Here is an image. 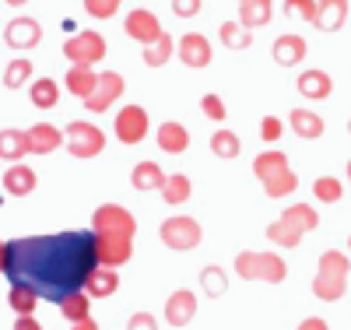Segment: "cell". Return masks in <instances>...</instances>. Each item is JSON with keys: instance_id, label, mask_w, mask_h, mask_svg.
<instances>
[{"instance_id": "6da1fadb", "label": "cell", "mask_w": 351, "mask_h": 330, "mask_svg": "<svg viewBox=\"0 0 351 330\" xmlns=\"http://www.w3.org/2000/svg\"><path fill=\"white\" fill-rule=\"evenodd\" d=\"M99 267L95 232H53V235H25L8 243V271L11 285L32 288L39 298L64 303L71 292H81L88 274Z\"/></svg>"}, {"instance_id": "7a4b0ae2", "label": "cell", "mask_w": 351, "mask_h": 330, "mask_svg": "<svg viewBox=\"0 0 351 330\" xmlns=\"http://www.w3.org/2000/svg\"><path fill=\"white\" fill-rule=\"evenodd\" d=\"M253 172L263 183L267 197H288L299 190V176L288 169V155L285 152H263L253 158Z\"/></svg>"}, {"instance_id": "3957f363", "label": "cell", "mask_w": 351, "mask_h": 330, "mask_svg": "<svg viewBox=\"0 0 351 330\" xmlns=\"http://www.w3.org/2000/svg\"><path fill=\"white\" fill-rule=\"evenodd\" d=\"M236 274L243 281H271V285H281L288 278V263L278 257V253H239L236 257Z\"/></svg>"}, {"instance_id": "277c9868", "label": "cell", "mask_w": 351, "mask_h": 330, "mask_svg": "<svg viewBox=\"0 0 351 330\" xmlns=\"http://www.w3.org/2000/svg\"><path fill=\"white\" fill-rule=\"evenodd\" d=\"M158 235H162V243H165L169 250H176V253H186V250H197V246H200L204 228H200V222H197V218L176 215V218H165V222H162Z\"/></svg>"}, {"instance_id": "5b68a950", "label": "cell", "mask_w": 351, "mask_h": 330, "mask_svg": "<svg viewBox=\"0 0 351 330\" xmlns=\"http://www.w3.org/2000/svg\"><path fill=\"white\" fill-rule=\"evenodd\" d=\"M64 144L74 158H95L106 148V134L95 123H84V119H74V123L64 130Z\"/></svg>"}, {"instance_id": "8992f818", "label": "cell", "mask_w": 351, "mask_h": 330, "mask_svg": "<svg viewBox=\"0 0 351 330\" xmlns=\"http://www.w3.org/2000/svg\"><path fill=\"white\" fill-rule=\"evenodd\" d=\"M64 53L71 60V67H95L99 60L106 56V39L88 28V32H77V36H71L64 43Z\"/></svg>"}, {"instance_id": "52a82bcc", "label": "cell", "mask_w": 351, "mask_h": 330, "mask_svg": "<svg viewBox=\"0 0 351 330\" xmlns=\"http://www.w3.org/2000/svg\"><path fill=\"white\" fill-rule=\"evenodd\" d=\"M92 232H109V235L134 239L137 235V222H134V215L127 211V207L102 204V207H95V215H92Z\"/></svg>"}, {"instance_id": "ba28073f", "label": "cell", "mask_w": 351, "mask_h": 330, "mask_svg": "<svg viewBox=\"0 0 351 330\" xmlns=\"http://www.w3.org/2000/svg\"><path fill=\"white\" fill-rule=\"evenodd\" d=\"M134 253V239L127 235H109V232H95V257L99 267H123Z\"/></svg>"}, {"instance_id": "9c48e42d", "label": "cell", "mask_w": 351, "mask_h": 330, "mask_svg": "<svg viewBox=\"0 0 351 330\" xmlns=\"http://www.w3.org/2000/svg\"><path fill=\"white\" fill-rule=\"evenodd\" d=\"M144 134H148V113L141 106H127L116 113V137L123 144H141Z\"/></svg>"}, {"instance_id": "30bf717a", "label": "cell", "mask_w": 351, "mask_h": 330, "mask_svg": "<svg viewBox=\"0 0 351 330\" xmlns=\"http://www.w3.org/2000/svg\"><path fill=\"white\" fill-rule=\"evenodd\" d=\"M123 32L130 36V39H137V43H144V46H152L155 39H162L165 32H162V21L152 14V11H130L127 14V21H123Z\"/></svg>"}, {"instance_id": "8fae6325", "label": "cell", "mask_w": 351, "mask_h": 330, "mask_svg": "<svg viewBox=\"0 0 351 330\" xmlns=\"http://www.w3.org/2000/svg\"><path fill=\"white\" fill-rule=\"evenodd\" d=\"M39 39H43V28H39L36 18H11L8 28H4V43L11 49H21V53L39 46Z\"/></svg>"}, {"instance_id": "7c38bea8", "label": "cell", "mask_w": 351, "mask_h": 330, "mask_svg": "<svg viewBox=\"0 0 351 330\" xmlns=\"http://www.w3.org/2000/svg\"><path fill=\"white\" fill-rule=\"evenodd\" d=\"M176 53H180V60L186 67H193V71H200V67H208L211 64V43H208V36H200V32H186L180 43H176Z\"/></svg>"}, {"instance_id": "4fadbf2b", "label": "cell", "mask_w": 351, "mask_h": 330, "mask_svg": "<svg viewBox=\"0 0 351 330\" xmlns=\"http://www.w3.org/2000/svg\"><path fill=\"white\" fill-rule=\"evenodd\" d=\"M197 316V295L190 288H176L165 298V323L169 327H186Z\"/></svg>"}, {"instance_id": "5bb4252c", "label": "cell", "mask_w": 351, "mask_h": 330, "mask_svg": "<svg viewBox=\"0 0 351 330\" xmlns=\"http://www.w3.org/2000/svg\"><path fill=\"white\" fill-rule=\"evenodd\" d=\"M120 95H123V78L116 71H106V74H99L95 92H92V99H88L84 106H88V113H106Z\"/></svg>"}, {"instance_id": "9a60e30c", "label": "cell", "mask_w": 351, "mask_h": 330, "mask_svg": "<svg viewBox=\"0 0 351 330\" xmlns=\"http://www.w3.org/2000/svg\"><path fill=\"white\" fill-rule=\"evenodd\" d=\"M348 21V0H316V28L319 32H337Z\"/></svg>"}, {"instance_id": "2e32d148", "label": "cell", "mask_w": 351, "mask_h": 330, "mask_svg": "<svg viewBox=\"0 0 351 330\" xmlns=\"http://www.w3.org/2000/svg\"><path fill=\"white\" fill-rule=\"evenodd\" d=\"M64 144V130H56L49 123H36L28 127V155H49Z\"/></svg>"}, {"instance_id": "e0dca14e", "label": "cell", "mask_w": 351, "mask_h": 330, "mask_svg": "<svg viewBox=\"0 0 351 330\" xmlns=\"http://www.w3.org/2000/svg\"><path fill=\"white\" fill-rule=\"evenodd\" d=\"M348 292V274H330V271H316L313 278V295L319 303H341Z\"/></svg>"}, {"instance_id": "ac0fdd59", "label": "cell", "mask_w": 351, "mask_h": 330, "mask_svg": "<svg viewBox=\"0 0 351 330\" xmlns=\"http://www.w3.org/2000/svg\"><path fill=\"white\" fill-rule=\"evenodd\" d=\"M158 148L165 155H183L186 148H190V130L183 127V123H176V119H169V123H162L158 127Z\"/></svg>"}, {"instance_id": "d6986e66", "label": "cell", "mask_w": 351, "mask_h": 330, "mask_svg": "<svg viewBox=\"0 0 351 330\" xmlns=\"http://www.w3.org/2000/svg\"><path fill=\"white\" fill-rule=\"evenodd\" d=\"M271 56H274V64H281V67H295L299 60L306 56V39L295 36V32H288V36H281L271 46Z\"/></svg>"}, {"instance_id": "ffe728a7", "label": "cell", "mask_w": 351, "mask_h": 330, "mask_svg": "<svg viewBox=\"0 0 351 330\" xmlns=\"http://www.w3.org/2000/svg\"><path fill=\"white\" fill-rule=\"evenodd\" d=\"M116 288H120L116 267H95V271L88 274V281H84L88 298H109V295H116Z\"/></svg>"}, {"instance_id": "44dd1931", "label": "cell", "mask_w": 351, "mask_h": 330, "mask_svg": "<svg viewBox=\"0 0 351 330\" xmlns=\"http://www.w3.org/2000/svg\"><path fill=\"white\" fill-rule=\"evenodd\" d=\"M165 172H162V165H155V162H137L134 165V172H130V183H134V190H141V193H155V190H162L165 187Z\"/></svg>"}, {"instance_id": "7402d4cb", "label": "cell", "mask_w": 351, "mask_h": 330, "mask_svg": "<svg viewBox=\"0 0 351 330\" xmlns=\"http://www.w3.org/2000/svg\"><path fill=\"white\" fill-rule=\"evenodd\" d=\"M299 92H302V99L319 102V99H327V95L334 92V81H330L327 71H302V78H299Z\"/></svg>"}, {"instance_id": "603a6c76", "label": "cell", "mask_w": 351, "mask_h": 330, "mask_svg": "<svg viewBox=\"0 0 351 330\" xmlns=\"http://www.w3.org/2000/svg\"><path fill=\"white\" fill-rule=\"evenodd\" d=\"M288 123H291V130H295V137H302V141L324 137V119H319L313 109H291Z\"/></svg>"}, {"instance_id": "cb8c5ba5", "label": "cell", "mask_w": 351, "mask_h": 330, "mask_svg": "<svg viewBox=\"0 0 351 330\" xmlns=\"http://www.w3.org/2000/svg\"><path fill=\"white\" fill-rule=\"evenodd\" d=\"M28 155V130L4 127L0 130V158L4 162H21Z\"/></svg>"}, {"instance_id": "d4e9b609", "label": "cell", "mask_w": 351, "mask_h": 330, "mask_svg": "<svg viewBox=\"0 0 351 330\" xmlns=\"http://www.w3.org/2000/svg\"><path fill=\"white\" fill-rule=\"evenodd\" d=\"M67 92L71 95H77V99H92V92H95V84H99V74L92 71V67H71L67 71Z\"/></svg>"}, {"instance_id": "484cf974", "label": "cell", "mask_w": 351, "mask_h": 330, "mask_svg": "<svg viewBox=\"0 0 351 330\" xmlns=\"http://www.w3.org/2000/svg\"><path fill=\"white\" fill-rule=\"evenodd\" d=\"M4 190L11 197H28V193L36 190V172L28 169V165H11L4 172Z\"/></svg>"}, {"instance_id": "4316f807", "label": "cell", "mask_w": 351, "mask_h": 330, "mask_svg": "<svg viewBox=\"0 0 351 330\" xmlns=\"http://www.w3.org/2000/svg\"><path fill=\"white\" fill-rule=\"evenodd\" d=\"M218 39H221V46L232 49V53H243V49L253 46V32H250L246 25H239V21H225V25L218 28Z\"/></svg>"}, {"instance_id": "83f0119b", "label": "cell", "mask_w": 351, "mask_h": 330, "mask_svg": "<svg viewBox=\"0 0 351 330\" xmlns=\"http://www.w3.org/2000/svg\"><path fill=\"white\" fill-rule=\"evenodd\" d=\"M271 11H274L271 0H243V4H239V25H246L253 32V28L271 21Z\"/></svg>"}, {"instance_id": "f1b7e54d", "label": "cell", "mask_w": 351, "mask_h": 330, "mask_svg": "<svg viewBox=\"0 0 351 330\" xmlns=\"http://www.w3.org/2000/svg\"><path fill=\"white\" fill-rule=\"evenodd\" d=\"M190 193H193V183H190V176H183V172H172L165 179V187H162V200L172 204V207L176 204H186Z\"/></svg>"}, {"instance_id": "f546056e", "label": "cell", "mask_w": 351, "mask_h": 330, "mask_svg": "<svg viewBox=\"0 0 351 330\" xmlns=\"http://www.w3.org/2000/svg\"><path fill=\"white\" fill-rule=\"evenodd\" d=\"M302 228H295L291 222H285V218H278L274 225H267V239L271 243H278V246H285V250H295L299 243H302Z\"/></svg>"}, {"instance_id": "4dcf8cb0", "label": "cell", "mask_w": 351, "mask_h": 330, "mask_svg": "<svg viewBox=\"0 0 351 330\" xmlns=\"http://www.w3.org/2000/svg\"><path fill=\"white\" fill-rule=\"evenodd\" d=\"M28 99H32L36 109H53L56 99H60V88H56L53 78H43V81H32V88H28Z\"/></svg>"}, {"instance_id": "1f68e13d", "label": "cell", "mask_w": 351, "mask_h": 330, "mask_svg": "<svg viewBox=\"0 0 351 330\" xmlns=\"http://www.w3.org/2000/svg\"><path fill=\"white\" fill-rule=\"evenodd\" d=\"M8 306H11L18 316H32L36 306H39V295H36L32 288H25V285H11V292H8Z\"/></svg>"}, {"instance_id": "d6a6232c", "label": "cell", "mask_w": 351, "mask_h": 330, "mask_svg": "<svg viewBox=\"0 0 351 330\" xmlns=\"http://www.w3.org/2000/svg\"><path fill=\"white\" fill-rule=\"evenodd\" d=\"M172 53H176V39L165 32V36H162V39H155L152 46H144V53H141V56H144V64H148V67H165Z\"/></svg>"}, {"instance_id": "836d02e7", "label": "cell", "mask_w": 351, "mask_h": 330, "mask_svg": "<svg viewBox=\"0 0 351 330\" xmlns=\"http://www.w3.org/2000/svg\"><path fill=\"white\" fill-rule=\"evenodd\" d=\"M60 313H64L71 323L88 320V313H92V298H88V292H84V288H81V292H71L64 303H60Z\"/></svg>"}, {"instance_id": "e575fe53", "label": "cell", "mask_w": 351, "mask_h": 330, "mask_svg": "<svg viewBox=\"0 0 351 330\" xmlns=\"http://www.w3.org/2000/svg\"><path fill=\"white\" fill-rule=\"evenodd\" d=\"M285 222H291L295 228H302V232H313L316 225H319V215L313 211L309 204H291V207H285V215H281Z\"/></svg>"}, {"instance_id": "d590c367", "label": "cell", "mask_w": 351, "mask_h": 330, "mask_svg": "<svg viewBox=\"0 0 351 330\" xmlns=\"http://www.w3.org/2000/svg\"><path fill=\"white\" fill-rule=\"evenodd\" d=\"M211 152H215L218 158H239L243 141H239V134H232V130H218V134L211 137Z\"/></svg>"}, {"instance_id": "8d00e7d4", "label": "cell", "mask_w": 351, "mask_h": 330, "mask_svg": "<svg viewBox=\"0 0 351 330\" xmlns=\"http://www.w3.org/2000/svg\"><path fill=\"white\" fill-rule=\"evenodd\" d=\"M200 285H204V292H208L211 298H218V295L228 292V278H225L221 267H215V263H208V267L200 271Z\"/></svg>"}, {"instance_id": "74e56055", "label": "cell", "mask_w": 351, "mask_h": 330, "mask_svg": "<svg viewBox=\"0 0 351 330\" xmlns=\"http://www.w3.org/2000/svg\"><path fill=\"white\" fill-rule=\"evenodd\" d=\"M28 78H32V60H25V56L11 60V64H8V71H4V84L11 88V92H14V88H21Z\"/></svg>"}, {"instance_id": "f35d334b", "label": "cell", "mask_w": 351, "mask_h": 330, "mask_svg": "<svg viewBox=\"0 0 351 330\" xmlns=\"http://www.w3.org/2000/svg\"><path fill=\"white\" fill-rule=\"evenodd\" d=\"M316 271L348 274V271H351V257H348V253H341V250H327V253H319V263H316Z\"/></svg>"}, {"instance_id": "ab89813d", "label": "cell", "mask_w": 351, "mask_h": 330, "mask_svg": "<svg viewBox=\"0 0 351 330\" xmlns=\"http://www.w3.org/2000/svg\"><path fill=\"white\" fill-rule=\"evenodd\" d=\"M313 193H316V200H324V204H337L341 200V179H334V176H319L316 183H313Z\"/></svg>"}, {"instance_id": "60d3db41", "label": "cell", "mask_w": 351, "mask_h": 330, "mask_svg": "<svg viewBox=\"0 0 351 330\" xmlns=\"http://www.w3.org/2000/svg\"><path fill=\"white\" fill-rule=\"evenodd\" d=\"M285 14L302 18V21H316V0H285Z\"/></svg>"}, {"instance_id": "b9f144b4", "label": "cell", "mask_w": 351, "mask_h": 330, "mask_svg": "<svg viewBox=\"0 0 351 330\" xmlns=\"http://www.w3.org/2000/svg\"><path fill=\"white\" fill-rule=\"evenodd\" d=\"M120 4L123 0H84V11L92 18H99V21H106V18H112L116 11H120Z\"/></svg>"}, {"instance_id": "7bdbcfd3", "label": "cell", "mask_w": 351, "mask_h": 330, "mask_svg": "<svg viewBox=\"0 0 351 330\" xmlns=\"http://www.w3.org/2000/svg\"><path fill=\"white\" fill-rule=\"evenodd\" d=\"M281 130H285V123H281L278 116H263V119H260V137L267 141V144H274V141L281 137Z\"/></svg>"}, {"instance_id": "ee69618b", "label": "cell", "mask_w": 351, "mask_h": 330, "mask_svg": "<svg viewBox=\"0 0 351 330\" xmlns=\"http://www.w3.org/2000/svg\"><path fill=\"white\" fill-rule=\"evenodd\" d=\"M200 109H204V116H208V119H218V123H221V119H225V102L218 99V95H204L200 99Z\"/></svg>"}, {"instance_id": "f6af8a7d", "label": "cell", "mask_w": 351, "mask_h": 330, "mask_svg": "<svg viewBox=\"0 0 351 330\" xmlns=\"http://www.w3.org/2000/svg\"><path fill=\"white\" fill-rule=\"evenodd\" d=\"M127 330H158V320L152 313H134L127 320Z\"/></svg>"}, {"instance_id": "bcb514c9", "label": "cell", "mask_w": 351, "mask_h": 330, "mask_svg": "<svg viewBox=\"0 0 351 330\" xmlns=\"http://www.w3.org/2000/svg\"><path fill=\"white\" fill-rule=\"evenodd\" d=\"M172 14H176V18H193V14H200V0H172Z\"/></svg>"}, {"instance_id": "7dc6e473", "label": "cell", "mask_w": 351, "mask_h": 330, "mask_svg": "<svg viewBox=\"0 0 351 330\" xmlns=\"http://www.w3.org/2000/svg\"><path fill=\"white\" fill-rule=\"evenodd\" d=\"M14 330H43V323L36 316H18L14 320Z\"/></svg>"}, {"instance_id": "c3c4849f", "label": "cell", "mask_w": 351, "mask_h": 330, "mask_svg": "<svg viewBox=\"0 0 351 330\" xmlns=\"http://www.w3.org/2000/svg\"><path fill=\"white\" fill-rule=\"evenodd\" d=\"M295 330H330L327 327V320H319V316H309V320H302Z\"/></svg>"}, {"instance_id": "681fc988", "label": "cell", "mask_w": 351, "mask_h": 330, "mask_svg": "<svg viewBox=\"0 0 351 330\" xmlns=\"http://www.w3.org/2000/svg\"><path fill=\"white\" fill-rule=\"evenodd\" d=\"M71 330H99V323L88 316V320H81V323H71Z\"/></svg>"}, {"instance_id": "f907efd6", "label": "cell", "mask_w": 351, "mask_h": 330, "mask_svg": "<svg viewBox=\"0 0 351 330\" xmlns=\"http://www.w3.org/2000/svg\"><path fill=\"white\" fill-rule=\"evenodd\" d=\"M8 271V243H0V274Z\"/></svg>"}, {"instance_id": "816d5d0a", "label": "cell", "mask_w": 351, "mask_h": 330, "mask_svg": "<svg viewBox=\"0 0 351 330\" xmlns=\"http://www.w3.org/2000/svg\"><path fill=\"white\" fill-rule=\"evenodd\" d=\"M8 4H11V8H21V4H28V0H8Z\"/></svg>"}, {"instance_id": "f5cc1de1", "label": "cell", "mask_w": 351, "mask_h": 330, "mask_svg": "<svg viewBox=\"0 0 351 330\" xmlns=\"http://www.w3.org/2000/svg\"><path fill=\"white\" fill-rule=\"evenodd\" d=\"M348 179H351V162H348Z\"/></svg>"}, {"instance_id": "db71d44e", "label": "cell", "mask_w": 351, "mask_h": 330, "mask_svg": "<svg viewBox=\"0 0 351 330\" xmlns=\"http://www.w3.org/2000/svg\"><path fill=\"white\" fill-rule=\"evenodd\" d=\"M348 250H351V235H348Z\"/></svg>"}, {"instance_id": "11a10c76", "label": "cell", "mask_w": 351, "mask_h": 330, "mask_svg": "<svg viewBox=\"0 0 351 330\" xmlns=\"http://www.w3.org/2000/svg\"><path fill=\"white\" fill-rule=\"evenodd\" d=\"M348 134H351V119H348Z\"/></svg>"}, {"instance_id": "9f6ffc18", "label": "cell", "mask_w": 351, "mask_h": 330, "mask_svg": "<svg viewBox=\"0 0 351 330\" xmlns=\"http://www.w3.org/2000/svg\"><path fill=\"white\" fill-rule=\"evenodd\" d=\"M239 4H243V0H239Z\"/></svg>"}]
</instances>
